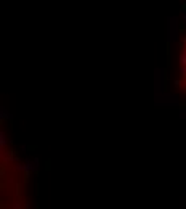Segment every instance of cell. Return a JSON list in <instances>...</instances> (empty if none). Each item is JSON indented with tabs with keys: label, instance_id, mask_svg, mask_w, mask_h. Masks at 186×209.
<instances>
[{
	"label": "cell",
	"instance_id": "obj_1",
	"mask_svg": "<svg viewBox=\"0 0 186 209\" xmlns=\"http://www.w3.org/2000/svg\"><path fill=\"white\" fill-rule=\"evenodd\" d=\"M180 63H181L183 66H186V53L181 55V58H180Z\"/></svg>",
	"mask_w": 186,
	"mask_h": 209
},
{
	"label": "cell",
	"instance_id": "obj_2",
	"mask_svg": "<svg viewBox=\"0 0 186 209\" xmlns=\"http://www.w3.org/2000/svg\"><path fill=\"white\" fill-rule=\"evenodd\" d=\"M31 169H32V164H31V163H27V164L24 166V171H26V172H29Z\"/></svg>",
	"mask_w": 186,
	"mask_h": 209
},
{
	"label": "cell",
	"instance_id": "obj_3",
	"mask_svg": "<svg viewBox=\"0 0 186 209\" xmlns=\"http://www.w3.org/2000/svg\"><path fill=\"white\" fill-rule=\"evenodd\" d=\"M180 72H181L183 76H186V66H183L181 69H180Z\"/></svg>",
	"mask_w": 186,
	"mask_h": 209
},
{
	"label": "cell",
	"instance_id": "obj_4",
	"mask_svg": "<svg viewBox=\"0 0 186 209\" xmlns=\"http://www.w3.org/2000/svg\"><path fill=\"white\" fill-rule=\"evenodd\" d=\"M185 23H186V13H185Z\"/></svg>",
	"mask_w": 186,
	"mask_h": 209
}]
</instances>
